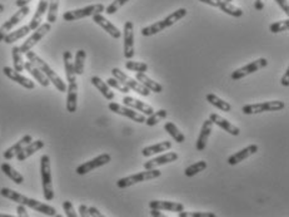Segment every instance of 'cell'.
I'll return each instance as SVG.
<instances>
[{
    "label": "cell",
    "mask_w": 289,
    "mask_h": 217,
    "mask_svg": "<svg viewBox=\"0 0 289 217\" xmlns=\"http://www.w3.org/2000/svg\"><path fill=\"white\" fill-rule=\"evenodd\" d=\"M0 195L5 197V199L11 200L13 202H16V204L24 205L25 207H30V209L35 210V211L42 212V214L47 215V216H57V210L54 207L49 206L47 204H43V202L38 201V200L29 199V197L24 196V195L19 194V192L14 191V190L3 187V189L0 190Z\"/></svg>",
    "instance_id": "obj_1"
},
{
    "label": "cell",
    "mask_w": 289,
    "mask_h": 217,
    "mask_svg": "<svg viewBox=\"0 0 289 217\" xmlns=\"http://www.w3.org/2000/svg\"><path fill=\"white\" fill-rule=\"evenodd\" d=\"M25 55H26V58H28L29 62H31V63L34 64L35 67H38V68H39L40 71L45 74V77L49 79L50 83H53V86H54L58 91L62 92V93H66L67 92L66 82H63V79L60 78V77L58 76V74L55 73L52 68H50V66L47 63V62H45V60H43L42 58H40L37 53L33 52V50L26 52Z\"/></svg>",
    "instance_id": "obj_2"
},
{
    "label": "cell",
    "mask_w": 289,
    "mask_h": 217,
    "mask_svg": "<svg viewBox=\"0 0 289 217\" xmlns=\"http://www.w3.org/2000/svg\"><path fill=\"white\" fill-rule=\"evenodd\" d=\"M187 13H188L187 9H184V8L178 9V10H175L174 13H172L170 15H168L167 18L163 19V20H159V21H156V23L151 24V25L142 28V30H141L142 35H143V37H151V35L156 34V33L162 32V30H164V29L174 25L177 21H179L180 19L184 18V16L187 15Z\"/></svg>",
    "instance_id": "obj_3"
},
{
    "label": "cell",
    "mask_w": 289,
    "mask_h": 217,
    "mask_svg": "<svg viewBox=\"0 0 289 217\" xmlns=\"http://www.w3.org/2000/svg\"><path fill=\"white\" fill-rule=\"evenodd\" d=\"M40 175H42L43 195L47 201L54 200V189H53L52 167H50V157L48 154H43L40 158Z\"/></svg>",
    "instance_id": "obj_4"
},
{
    "label": "cell",
    "mask_w": 289,
    "mask_h": 217,
    "mask_svg": "<svg viewBox=\"0 0 289 217\" xmlns=\"http://www.w3.org/2000/svg\"><path fill=\"white\" fill-rule=\"evenodd\" d=\"M160 176H162V171L156 170V168H153V170H145L144 172H139L136 173V175H131L127 176V177L120 178V180H118L117 186L119 189H128V187H131V186L136 185V183L154 180V178H158L160 177Z\"/></svg>",
    "instance_id": "obj_5"
},
{
    "label": "cell",
    "mask_w": 289,
    "mask_h": 217,
    "mask_svg": "<svg viewBox=\"0 0 289 217\" xmlns=\"http://www.w3.org/2000/svg\"><path fill=\"white\" fill-rule=\"evenodd\" d=\"M112 74L114 78H117L118 81H120L122 83H124L125 86L128 87V88L131 89V91L137 92L138 95L144 96V97H148V96L150 95V91H149L146 87H144L143 84H142L141 82L137 81V79L132 78V77H129L128 74H125L124 72L120 71L119 68H113Z\"/></svg>",
    "instance_id": "obj_6"
},
{
    "label": "cell",
    "mask_w": 289,
    "mask_h": 217,
    "mask_svg": "<svg viewBox=\"0 0 289 217\" xmlns=\"http://www.w3.org/2000/svg\"><path fill=\"white\" fill-rule=\"evenodd\" d=\"M286 107V103L282 101H269V102L255 103V105H247L242 108L244 114H259L263 112H273V110H282Z\"/></svg>",
    "instance_id": "obj_7"
},
{
    "label": "cell",
    "mask_w": 289,
    "mask_h": 217,
    "mask_svg": "<svg viewBox=\"0 0 289 217\" xmlns=\"http://www.w3.org/2000/svg\"><path fill=\"white\" fill-rule=\"evenodd\" d=\"M105 10V6L103 4H94V5L85 6L81 9H75V10H69L63 14V19L66 21H74L79 20V19L88 18V16H93L94 14L102 13Z\"/></svg>",
    "instance_id": "obj_8"
},
{
    "label": "cell",
    "mask_w": 289,
    "mask_h": 217,
    "mask_svg": "<svg viewBox=\"0 0 289 217\" xmlns=\"http://www.w3.org/2000/svg\"><path fill=\"white\" fill-rule=\"evenodd\" d=\"M50 29H52V24L50 23L40 24V25L35 29L34 33H33V34H31L30 37H29L28 39H26L25 42L19 47L20 52L23 53V54H25L26 52L31 50V48L35 47V45H37L38 43H39L40 40H42L43 38H44L45 35L50 32Z\"/></svg>",
    "instance_id": "obj_9"
},
{
    "label": "cell",
    "mask_w": 289,
    "mask_h": 217,
    "mask_svg": "<svg viewBox=\"0 0 289 217\" xmlns=\"http://www.w3.org/2000/svg\"><path fill=\"white\" fill-rule=\"evenodd\" d=\"M267 66H268V60H267L266 58H259V59L253 60L249 64H247V66L242 67V68L235 69L230 77H232L233 81H239V79L244 78V77L249 76V74H253L255 73V72L266 68Z\"/></svg>",
    "instance_id": "obj_10"
},
{
    "label": "cell",
    "mask_w": 289,
    "mask_h": 217,
    "mask_svg": "<svg viewBox=\"0 0 289 217\" xmlns=\"http://www.w3.org/2000/svg\"><path fill=\"white\" fill-rule=\"evenodd\" d=\"M29 11H30V8H29L28 5L21 6V8H19V10L16 11L11 18H9L8 20L3 24V25L0 26V42H3L5 35L10 32L14 26L18 25V24L20 23V21L23 20L26 15H28Z\"/></svg>",
    "instance_id": "obj_11"
},
{
    "label": "cell",
    "mask_w": 289,
    "mask_h": 217,
    "mask_svg": "<svg viewBox=\"0 0 289 217\" xmlns=\"http://www.w3.org/2000/svg\"><path fill=\"white\" fill-rule=\"evenodd\" d=\"M110 161H112V156H110V154H108V153L99 154L98 157L93 158V160H90V161H88V162L83 163V165L78 166L75 172L78 173L79 176H84V175H86V173L91 172L93 170H95V168H99V167H102V166H105L107 163H109Z\"/></svg>",
    "instance_id": "obj_12"
},
{
    "label": "cell",
    "mask_w": 289,
    "mask_h": 217,
    "mask_svg": "<svg viewBox=\"0 0 289 217\" xmlns=\"http://www.w3.org/2000/svg\"><path fill=\"white\" fill-rule=\"evenodd\" d=\"M123 38H124V57L127 59H132L136 53V49H134V24L132 21H125Z\"/></svg>",
    "instance_id": "obj_13"
},
{
    "label": "cell",
    "mask_w": 289,
    "mask_h": 217,
    "mask_svg": "<svg viewBox=\"0 0 289 217\" xmlns=\"http://www.w3.org/2000/svg\"><path fill=\"white\" fill-rule=\"evenodd\" d=\"M108 108H109L112 112L117 113V114H120V115H124V117H128L129 119L134 120V122H138V123L145 122V114L137 113L133 108L128 107V106H122V105H119V103L112 102V103H109Z\"/></svg>",
    "instance_id": "obj_14"
},
{
    "label": "cell",
    "mask_w": 289,
    "mask_h": 217,
    "mask_svg": "<svg viewBox=\"0 0 289 217\" xmlns=\"http://www.w3.org/2000/svg\"><path fill=\"white\" fill-rule=\"evenodd\" d=\"M199 1L214 6V8H219L221 11H224V13L230 16H234V18H240L243 15L242 9L235 6L234 4L228 3L225 0H199Z\"/></svg>",
    "instance_id": "obj_15"
},
{
    "label": "cell",
    "mask_w": 289,
    "mask_h": 217,
    "mask_svg": "<svg viewBox=\"0 0 289 217\" xmlns=\"http://www.w3.org/2000/svg\"><path fill=\"white\" fill-rule=\"evenodd\" d=\"M93 21L95 24H98L99 26H102V28L104 29L108 34H110L113 38H115V39H119V38L122 37V32L119 30V28H118V26H115L114 24L112 23V21L108 20V19L105 18L104 15H102V13L94 14Z\"/></svg>",
    "instance_id": "obj_16"
},
{
    "label": "cell",
    "mask_w": 289,
    "mask_h": 217,
    "mask_svg": "<svg viewBox=\"0 0 289 217\" xmlns=\"http://www.w3.org/2000/svg\"><path fill=\"white\" fill-rule=\"evenodd\" d=\"M3 73L5 74V76L8 77L9 79H11V81L15 82V83L20 84V86L24 87V88H26V89H34L35 88L34 82L31 81V79L26 78V77H24L23 74L19 73V72H16L14 68H10V67H4Z\"/></svg>",
    "instance_id": "obj_17"
},
{
    "label": "cell",
    "mask_w": 289,
    "mask_h": 217,
    "mask_svg": "<svg viewBox=\"0 0 289 217\" xmlns=\"http://www.w3.org/2000/svg\"><path fill=\"white\" fill-rule=\"evenodd\" d=\"M209 119L213 122V124L219 126L221 129H224L225 132L232 134V136H239L240 134V129L238 128L235 124H233V123H230L228 119H225L224 117L219 115L218 113H212V114L209 115Z\"/></svg>",
    "instance_id": "obj_18"
},
{
    "label": "cell",
    "mask_w": 289,
    "mask_h": 217,
    "mask_svg": "<svg viewBox=\"0 0 289 217\" xmlns=\"http://www.w3.org/2000/svg\"><path fill=\"white\" fill-rule=\"evenodd\" d=\"M78 108V83L76 81L69 82L67 87V110L69 113L76 112Z\"/></svg>",
    "instance_id": "obj_19"
},
{
    "label": "cell",
    "mask_w": 289,
    "mask_h": 217,
    "mask_svg": "<svg viewBox=\"0 0 289 217\" xmlns=\"http://www.w3.org/2000/svg\"><path fill=\"white\" fill-rule=\"evenodd\" d=\"M178 158H179V156H178L177 152H167L165 154H162V156H159V157L148 161V162L144 163L143 166L145 170H153V168L159 167V166H164L167 165V163L175 162Z\"/></svg>",
    "instance_id": "obj_20"
},
{
    "label": "cell",
    "mask_w": 289,
    "mask_h": 217,
    "mask_svg": "<svg viewBox=\"0 0 289 217\" xmlns=\"http://www.w3.org/2000/svg\"><path fill=\"white\" fill-rule=\"evenodd\" d=\"M258 149L259 147L257 146V144H249V146L245 147V148L240 149L239 152H235L234 154H232V156L228 158V163H229L230 166L238 165V163L243 162V161L247 160L248 157H250V156L257 153Z\"/></svg>",
    "instance_id": "obj_21"
},
{
    "label": "cell",
    "mask_w": 289,
    "mask_h": 217,
    "mask_svg": "<svg viewBox=\"0 0 289 217\" xmlns=\"http://www.w3.org/2000/svg\"><path fill=\"white\" fill-rule=\"evenodd\" d=\"M44 146H45V143H44V141H42V139H38V141H31L30 143L26 144V146L24 147V148L21 149V151L19 152L18 154H16L15 156L16 160H18L19 162H23V161H25L26 158H29L34 153H37L38 151H40L42 148H44Z\"/></svg>",
    "instance_id": "obj_22"
},
{
    "label": "cell",
    "mask_w": 289,
    "mask_h": 217,
    "mask_svg": "<svg viewBox=\"0 0 289 217\" xmlns=\"http://www.w3.org/2000/svg\"><path fill=\"white\" fill-rule=\"evenodd\" d=\"M212 129H213V122L211 119H207L203 122V126H202L201 133H199L198 139H197L196 143V148L197 151H204L207 147V143H208V139L211 137Z\"/></svg>",
    "instance_id": "obj_23"
},
{
    "label": "cell",
    "mask_w": 289,
    "mask_h": 217,
    "mask_svg": "<svg viewBox=\"0 0 289 217\" xmlns=\"http://www.w3.org/2000/svg\"><path fill=\"white\" fill-rule=\"evenodd\" d=\"M122 102L124 103V106H128V107L133 108V109L139 110V112H142L143 114L150 115L151 113L154 112V108L151 107V106L146 105L145 102H143V101L141 100H136V98L133 97H129V96H125L122 100Z\"/></svg>",
    "instance_id": "obj_24"
},
{
    "label": "cell",
    "mask_w": 289,
    "mask_h": 217,
    "mask_svg": "<svg viewBox=\"0 0 289 217\" xmlns=\"http://www.w3.org/2000/svg\"><path fill=\"white\" fill-rule=\"evenodd\" d=\"M149 207L150 209L156 210H165V211H173V212H180L184 210V205L180 202L174 201H160V200H153L149 202Z\"/></svg>",
    "instance_id": "obj_25"
},
{
    "label": "cell",
    "mask_w": 289,
    "mask_h": 217,
    "mask_svg": "<svg viewBox=\"0 0 289 217\" xmlns=\"http://www.w3.org/2000/svg\"><path fill=\"white\" fill-rule=\"evenodd\" d=\"M31 141H33V137H31L30 134H25V136H24L23 138L19 139V141L16 142L15 144H13V146H11L10 148H8L5 152H4V154H3L4 158H5L6 161L13 160V158L15 157L16 154H18L19 152H20L21 149H23L24 147L26 146V144L30 143Z\"/></svg>",
    "instance_id": "obj_26"
},
{
    "label": "cell",
    "mask_w": 289,
    "mask_h": 217,
    "mask_svg": "<svg viewBox=\"0 0 289 217\" xmlns=\"http://www.w3.org/2000/svg\"><path fill=\"white\" fill-rule=\"evenodd\" d=\"M48 5H49V0H40L39 4H38L37 11H35L34 16H33L30 23H29L30 30H35L42 24L43 18H44L45 13L48 11Z\"/></svg>",
    "instance_id": "obj_27"
},
{
    "label": "cell",
    "mask_w": 289,
    "mask_h": 217,
    "mask_svg": "<svg viewBox=\"0 0 289 217\" xmlns=\"http://www.w3.org/2000/svg\"><path fill=\"white\" fill-rule=\"evenodd\" d=\"M90 82H91V84H93V86L100 92V93H102V96L105 98V100H108V101L114 100V92H113L112 88L108 86L107 82H104L102 78H99V77H96V76L91 77Z\"/></svg>",
    "instance_id": "obj_28"
},
{
    "label": "cell",
    "mask_w": 289,
    "mask_h": 217,
    "mask_svg": "<svg viewBox=\"0 0 289 217\" xmlns=\"http://www.w3.org/2000/svg\"><path fill=\"white\" fill-rule=\"evenodd\" d=\"M24 69H25L26 72H29V73L31 74V76L34 77L35 79H37V82H39L40 86L43 87H48L50 84L49 79L45 77V74L43 73L42 71H40L38 67H35L34 64L31 63V62H24Z\"/></svg>",
    "instance_id": "obj_29"
},
{
    "label": "cell",
    "mask_w": 289,
    "mask_h": 217,
    "mask_svg": "<svg viewBox=\"0 0 289 217\" xmlns=\"http://www.w3.org/2000/svg\"><path fill=\"white\" fill-rule=\"evenodd\" d=\"M172 148V142L169 141H164L160 142V143L153 144V146L145 147V148L142 149V154L144 157H150L153 154L155 153H162V152H167Z\"/></svg>",
    "instance_id": "obj_30"
},
{
    "label": "cell",
    "mask_w": 289,
    "mask_h": 217,
    "mask_svg": "<svg viewBox=\"0 0 289 217\" xmlns=\"http://www.w3.org/2000/svg\"><path fill=\"white\" fill-rule=\"evenodd\" d=\"M63 60H64V69H66V76L68 82L76 81V74L74 71V62H73V54L69 50H66L63 53Z\"/></svg>",
    "instance_id": "obj_31"
},
{
    "label": "cell",
    "mask_w": 289,
    "mask_h": 217,
    "mask_svg": "<svg viewBox=\"0 0 289 217\" xmlns=\"http://www.w3.org/2000/svg\"><path fill=\"white\" fill-rule=\"evenodd\" d=\"M136 79L138 82H141L144 87L149 89L150 92H154V93H162L163 92V86L159 84L158 82L153 81L151 78H149L145 73H137Z\"/></svg>",
    "instance_id": "obj_32"
},
{
    "label": "cell",
    "mask_w": 289,
    "mask_h": 217,
    "mask_svg": "<svg viewBox=\"0 0 289 217\" xmlns=\"http://www.w3.org/2000/svg\"><path fill=\"white\" fill-rule=\"evenodd\" d=\"M30 32L31 30H30V28H29V25H24V26H21V28L14 30V32L8 33V34L5 35V38H4L3 42H5L6 44H13V43L18 42L19 39L25 37V35H28Z\"/></svg>",
    "instance_id": "obj_33"
},
{
    "label": "cell",
    "mask_w": 289,
    "mask_h": 217,
    "mask_svg": "<svg viewBox=\"0 0 289 217\" xmlns=\"http://www.w3.org/2000/svg\"><path fill=\"white\" fill-rule=\"evenodd\" d=\"M207 102H209L212 106L217 107L218 109L223 110V112H230V110H232V106H230L229 103L225 102V101L221 100V98H219L218 96L213 95V93L207 95Z\"/></svg>",
    "instance_id": "obj_34"
},
{
    "label": "cell",
    "mask_w": 289,
    "mask_h": 217,
    "mask_svg": "<svg viewBox=\"0 0 289 217\" xmlns=\"http://www.w3.org/2000/svg\"><path fill=\"white\" fill-rule=\"evenodd\" d=\"M1 171L4 172V175L8 176V177L10 178L14 183H16V185H21V183L24 182V177L21 176V173H19L18 171H16L15 168L11 167L9 163L6 162L3 163V165H1Z\"/></svg>",
    "instance_id": "obj_35"
},
{
    "label": "cell",
    "mask_w": 289,
    "mask_h": 217,
    "mask_svg": "<svg viewBox=\"0 0 289 217\" xmlns=\"http://www.w3.org/2000/svg\"><path fill=\"white\" fill-rule=\"evenodd\" d=\"M86 53L85 50L79 49L75 54V62H74V71L76 76H83L84 68H85Z\"/></svg>",
    "instance_id": "obj_36"
},
{
    "label": "cell",
    "mask_w": 289,
    "mask_h": 217,
    "mask_svg": "<svg viewBox=\"0 0 289 217\" xmlns=\"http://www.w3.org/2000/svg\"><path fill=\"white\" fill-rule=\"evenodd\" d=\"M164 129L170 134V137H172L173 139H175L177 143H183V142H185V136L179 131V128H178L173 122L165 123Z\"/></svg>",
    "instance_id": "obj_37"
},
{
    "label": "cell",
    "mask_w": 289,
    "mask_h": 217,
    "mask_svg": "<svg viewBox=\"0 0 289 217\" xmlns=\"http://www.w3.org/2000/svg\"><path fill=\"white\" fill-rule=\"evenodd\" d=\"M168 115V112L165 109H159L156 110V112H153L150 115H149L148 118H145V124L149 127H153L155 126V124H158L160 120L165 119Z\"/></svg>",
    "instance_id": "obj_38"
},
{
    "label": "cell",
    "mask_w": 289,
    "mask_h": 217,
    "mask_svg": "<svg viewBox=\"0 0 289 217\" xmlns=\"http://www.w3.org/2000/svg\"><path fill=\"white\" fill-rule=\"evenodd\" d=\"M11 55H13V64L14 69L16 72H23L24 71V59H23V53L20 52L19 47H13L11 48Z\"/></svg>",
    "instance_id": "obj_39"
},
{
    "label": "cell",
    "mask_w": 289,
    "mask_h": 217,
    "mask_svg": "<svg viewBox=\"0 0 289 217\" xmlns=\"http://www.w3.org/2000/svg\"><path fill=\"white\" fill-rule=\"evenodd\" d=\"M207 167H208V165H207L206 161H199V162L193 163V165H190L189 167L185 168L184 175L187 176V177H193V176H196L197 173H199V172H202V171L206 170Z\"/></svg>",
    "instance_id": "obj_40"
},
{
    "label": "cell",
    "mask_w": 289,
    "mask_h": 217,
    "mask_svg": "<svg viewBox=\"0 0 289 217\" xmlns=\"http://www.w3.org/2000/svg\"><path fill=\"white\" fill-rule=\"evenodd\" d=\"M59 1L60 0H49V5H48V23L53 24L57 21L58 18V9H59Z\"/></svg>",
    "instance_id": "obj_41"
},
{
    "label": "cell",
    "mask_w": 289,
    "mask_h": 217,
    "mask_svg": "<svg viewBox=\"0 0 289 217\" xmlns=\"http://www.w3.org/2000/svg\"><path fill=\"white\" fill-rule=\"evenodd\" d=\"M125 68L132 72L145 73L148 71V64L144 63V62H134L132 59H128V62H125Z\"/></svg>",
    "instance_id": "obj_42"
},
{
    "label": "cell",
    "mask_w": 289,
    "mask_h": 217,
    "mask_svg": "<svg viewBox=\"0 0 289 217\" xmlns=\"http://www.w3.org/2000/svg\"><path fill=\"white\" fill-rule=\"evenodd\" d=\"M107 83H108V86L110 87V88L117 89V91H119L120 93H124V95H128V93L131 92V89L128 88V87L125 86L124 83H122L120 81H118V79L114 78V77H112V78L108 79Z\"/></svg>",
    "instance_id": "obj_43"
},
{
    "label": "cell",
    "mask_w": 289,
    "mask_h": 217,
    "mask_svg": "<svg viewBox=\"0 0 289 217\" xmlns=\"http://www.w3.org/2000/svg\"><path fill=\"white\" fill-rule=\"evenodd\" d=\"M288 29H289V19L276 21V23L271 24V26H269V30H271L272 33H274V34H276V33L286 32Z\"/></svg>",
    "instance_id": "obj_44"
},
{
    "label": "cell",
    "mask_w": 289,
    "mask_h": 217,
    "mask_svg": "<svg viewBox=\"0 0 289 217\" xmlns=\"http://www.w3.org/2000/svg\"><path fill=\"white\" fill-rule=\"evenodd\" d=\"M178 214H179V217H217V215L213 212H187L183 210Z\"/></svg>",
    "instance_id": "obj_45"
},
{
    "label": "cell",
    "mask_w": 289,
    "mask_h": 217,
    "mask_svg": "<svg viewBox=\"0 0 289 217\" xmlns=\"http://www.w3.org/2000/svg\"><path fill=\"white\" fill-rule=\"evenodd\" d=\"M128 1H129V0H114L109 6L105 8V13H107L108 15H112V14H114L115 11L119 10V9L122 8L125 3H128Z\"/></svg>",
    "instance_id": "obj_46"
},
{
    "label": "cell",
    "mask_w": 289,
    "mask_h": 217,
    "mask_svg": "<svg viewBox=\"0 0 289 217\" xmlns=\"http://www.w3.org/2000/svg\"><path fill=\"white\" fill-rule=\"evenodd\" d=\"M63 210H64V212H66V215L68 217H76V216H78V214L75 212L73 204H72L71 201H64V202H63Z\"/></svg>",
    "instance_id": "obj_47"
},
{
    "label": "cell",
    "mask_w": 289,
    "mask_h": 217,
    "mask_svg": "<svg viewBox=\"0 0 289 217\" xmlns=\"http://www.w3.org/2000/svg\"><path fill=\"white\" fill-rule=\"evenodd\" d=\"M277 1V4H278L279 6H281V9L282 10L284 11V13L288 15L289 14V5H288V1L287 0H276Z\"/></svg>",
    "instance_id": "obj_48"
},
{
    "label": "cell",
    "mask_w": 289,
    "mask_h": 217,
    "mask_svg": "<svg viewBox=\"0 0 289 217\" xmlns=\"http://www.w3.org/2000/svg\"><path fill=\"white\" fill-rule=\"evenodd\" d=\"M16 212H18V216L19 217H28L29 216L24 205L18 204V207H16Z\"/></svg>",
    "instance_id": "obj_49"
},
{
    "label": "cell",
    "mask_w": 289,
    "mask_h": 217,
    "mask_svg": "<svg viewBox=\"0 0 289 217\" xmlns=\"http://www.w3.org/2000/svg\"><path fill=\"white\" fill-rule=\"evenodd\" d=\"M88 212H89V216H94V217H103V214L99 211V210L96 209V207H88Z\"/></svg>",
    "instance_id": "obj_50"
},
{
    "label": "cell",
    "mask_w": 289,
    "mask_h": 217,
    "mask_svg": "<svg viewBox=\"0 0 289 217\" xmlns=\"http://www.w3.org/2000/svg\"><path fill=\"white\" fill-rule=\"evenodd\" d=\"M281 83H282V86H283V87H288L289 86V68H287L286 73H284L283 77H282Z\"/></svg>",
    "instance_id": "obj_51"
},
{
    "label": "cell",
    "mask_w": 289,
    "mask_h": 217,
    "mask_svg": "<svg viewBox=\"0 0 289 217\" xmlns=\"http://www.w3.org/2000/svg\"><path fill=\"white\" fill-rule=\"evenodd\" d=\"M266 1L267 0H255L254 8L257 9V10H263L264 6H266Z\"/></svg>",
    "instance_id": "obj_52"
},
{
    "label": "cell",
    "mask_w": 289,
    "mask_h": 217,
    "mask_svg": "<svg viewBox=\"0 0 289 217\" xmlns=\"http://www.w3.org/2000/svg\"><path fill=\"white\" fill-rule=\"evenodd\" d=\"M79 215H80L81 217L89 216L88 206H86V205H80V206H79Z\"/></svg>",
    "instance_id": "obj_53"
},
{
    "label": "cell",
    "mask_w": 289,
    "mask_h": 217,
    "mask_svg": "<svg viewBox=\"0 0 289 217\" xmlns=\"http://www.w3.org/2000/svg\"><path fill=\"white\" fill-rule=\"evenodd\" d=\"M30 1H31V0H16L15 5L18 6V8H21V6L28 5V4L30 3Z\"/></svg>",
    "instance_id": "obj_54"
},
{
    "label": "cell",
    "mask_w": 289,
    "mask_h": 217,
    "mask_svg": "<svg viewBox=\"0 0 289 217\" xmlns=\"http://www.w3.org/2000/svg\"><path fill=\"white\" fill-rule=\"evenodd\" d=\"M151 211H150V215L151 216H156V217H163L164 215L160 212V210H156V209H150Z\"/></svg>",
    "instance_id": "obj_55"
},
{
    "label": "cell",
    "mask_w": 289,
    "mask_h": 217,
    "mask_svg": "<svg viewBox=\"0 0 289 217\" xmlns=\"http://www.w3.org/2000/svg\"><path fill=\"white\" fill-rule=\"evenodd\" d=\"M4 9H5V6H4L3 4H0V13H3Z\"/></svg>",
    "instance_id": "obj_56"
},
{
    "label": "cell",
    "mask_w": 289,
    "mask_h": 217,
    "mask_svg": "<svg viewBox=\"0 0 289 217\" xmlns=\"http://www.w3.org/2000/svg\"><path fill=\"white\" fill-rule=\"evenodd\" d=\"M0 217H11L10 215H5V214H0Z\"/></svg>",
    "instance_id": "obj_57"
}]
</instances>
